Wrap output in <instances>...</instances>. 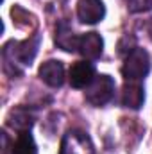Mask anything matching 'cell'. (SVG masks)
I'll return each instance as SVG.
<instances>
[{"mask_svg": "<svg viewBox=\"0 0 152 154\" xmlns=\"http://www.w3.org/2000/svg\"><path fill=\"white\" fill-rule=\"evenodd\" d=\"M7 124L16 131H31L34 124V113L29 108H14L7 116Z\"/></svg>", "mask_w": 152, "mask_h": 154, "instance_id": "obj_10", "label": "cell"}, {"mask_svg": "<svg viewBox=\"0 0 152 154\" xmlns=\"http://www.w3.org/2000/svg\"><path fill=\"white\" fill-rule=\"evenodd\" d=\"M113 95H114V79L108 74L97 75L93 79V82L86 88V100L95 108L106 106L113 99Z\"/></svg>", "mask_w": 152, "mask_h": 154, "instance_id": "obj_3", "label": "cell"}, {"mask_svg": "<svg viewBox=\"0 0 152 154\" xmlns=\"http://www.w3.org/2000/svg\"><path fill=\"white\" fill-rule=\"evenodd\" d=\"M70 84L74 88H88L95 79V66L90 61H77L70 68Z\"/></svg>", "mask_w": 152, "mask_h": 154, "instance_id": "obj_7", "label": "cell"}, {"mask_svg": "<svg viewBox=\"0 0 152 154\" xmlns=\"http://www.w3.org/2000/svg\"><path fill=\"white\" fill-rule=\"evenodd\" d=\"M127 7L131 13H143L152 9V0H127Z\"/></svg>", "mask_w": 152, "mask_h": 154, "instance_id": "obj_13", "label": "cell"}, {"mask_svg": "<svg viewBox=\"0 0 152 154\" xmlns=\"http://www.w3.org/2000/svg\"><path fill=\"white\" fill-rule=\"evenodd\" d=\"M104 50V39L100 38L99 32H86L79 36L77 52L84 56L86 59H99Z\"/></svg>", "mask_w": 152, "mask_h": 154, "instance_id": "obj_6", "label": "cell"}, {"mask_svg": "<svg viewBox=\"0 0 152 154\" xmlns=\"http://www.w3.org/2000/svg\"><path fill=\"white\" fill-rule=\"evenodd\" d=\"M59 154H95V147L86 133L72 129L63 136Z\"/></svg>", "mask_w": 152, "mask_h": 154, "instance_id": "obj_4", "label": "cell"}, {"mask_svg": "<svg viewBox=\"0 0 152 154\" xmlns=\"http://www.w3.org/2000/svg\"><path fill=\"white\" fill-rule=\"evenodd\" d=\"M150 72V56L145 48H132L129 50V54L125 56L123 66H122V74L125 77V81H134L140 82L141 79L149 75Z\"/></svg>", "mask_w": 152, "mask_h": 154, "instance_id": "obj_2", "label": "cell"}, {"mask_svg": "<svg viewBox=\"0 0 152 154\" xmlns=\"http://www.w3.org/2000/svg\"><path fill=\"white\" fill-rule=\"evenodd\" d=\"M56 43L59 48L66 50V52H77V43H79V36L72 32V29L66 23H61L56 31Z\"/></svg>", "mask_w": 152, "mask_h": 154, "instance_id": "obj_11", "label": "cell"}, {"mask_svg": "<svg viewBox=\"0 0 152 154\" xmlns=\"http://www.w3.org/2000/svg\"><path fill=\"white\" fill-rule=\"evenodd\" d=\"M77 16L82 23H99L106 16V5L102 0H79Z\"/></svg>", "mask_w": 152, "mask_h": 154, "instance_id": "obj_5", "label": "cell"}, {"mask_svg": "<svg viewBox=\"0 0 152 154\" xmlns=\"http://www.w3.org/2000/svg\"><path fill=\"white\" fill-rule=\"evenodd\" d=\"M39 79L50 88H59L65 82V66L61 61L50 59L39 66Z\"/></svg>", "mask_w": 152, "mask_h": 154, "instance_id": "obj_8", "label": "cell"}, {"mask_svg": "<svg viewBox=\"0 0 152 154\" xmlns=\"http://www.w3.org/2000/svg\"><path fill=\"white\" fill-rule=\"evenodd\" d=\"M145 102V90L140 82L127 81L122 91V104L131 109H140Z\"/></svg>", "mask_w": 152, "mask_h": 154, "instance_id": "obj_9", "label": "cell"}, {"mask_svg": "<svg viewBox=\"0 0 152 154\" xmlns=\"http://www.w3.org/2000/svg\"><path fill=\"white\" fill-rule=\"evenodd\" d=\"M11 154H38L34 138L31 134V131H22L16 138V142L13 143Z\"/></svg>", "mask_w": 152, "mask_h": 154, "instance_id": "obj_12", "label": "cell"}, {"mask_svg": "<svg viewBox=\"0 0 152 154\" xmlns=\"http://www.w3.org/2000/svg\"><path fill=\"white\" fill-rule=\"evenodd\" d=\"M39 36L25 39V41H9L4 50H2V59H4V70L9 75H20L25 66H31L38 54Z\"/></svg>", "mask_w": 152, "mask_h": 154, "instance_id": "obj_1", "label": "cell"}]
</instances>
